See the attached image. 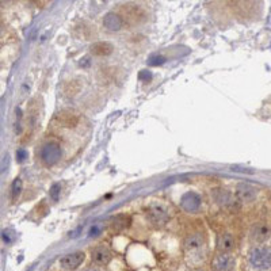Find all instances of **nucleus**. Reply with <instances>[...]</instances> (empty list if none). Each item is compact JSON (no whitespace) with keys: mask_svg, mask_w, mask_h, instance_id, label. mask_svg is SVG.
Returning a JSON list of instances; mask_svg holds the SVG:
<instances>
[{"mask_svg":"<svg viewBox=\"0 0 271 271\" xmlns=\"http://www.w3.org/2000/svg\"><path fill=\"white\" fill-rule=\"evenodd\" d=\"M249 266L258 271H266L271 269V247L259 246L251 249L248 255Z\"/></svg>","mask_w":271,"mask_h":271,"instance_id":"1","label":"nucleus"},{"mask_svg":"<svg viewBox=\"0 0 271 271\" xmlns=\"http://www.w3.org/2000/svg\"><path fill=\"white\" fill-rule=\"evenodd\" d=\"M61 155H63L61 148L56 143L45 144L41 149V160L45 166H54L61 159Z\"/></svg>","mask_w":271,"mask_h":271,"instance_id":"2","label":"nucleus"},{"mask_svg":"<svg viewBox=\"0 0 271 271\" xmlns=\"http://www.w3.org/2000/svg\"><path fill=\"white\" fill-rule=\"evenodd\" d=\"M235 258L228 252H220L214 256L212 262V270L213 271H233L235 270Z\"/></svg>","mask_w":271,"mask_h":271,"instance_id":"3","label":"nucleus"},{"mask_svg":"<svg viewBox=\"0 0 271 271\" xmlns=\"http://www.w3.org/2000/svg\"><path fill=\"white\" fill-rule=\"evenodd\" d=\"M84 259H86V254L83 251H76L72 254L64 255L63 258L60 259V266L63 267L64 270H76L84 262Z\"/></svg>","mask_w":271,"mask_h":271,"instance_id":"4","label":"nucleus"},{"mask_svg":"<svg viewBox=\"0 0 271 271\" xmlns=\"http://www.w3.org/2000/svg\"><path fill=\"white\" fill-rule=\"evenodd\" d=\"M199 206H201V197L198 196L197 193H193V191L186 193L180 199V208L183 209L185 212H189V213L197 212Z\"/></svg>","mask_w":271,"mask_h":271,"instance_id":"5","label":"nucleus"},{"mask_svg":"<svg viewBox=\"0 0 271 271\" xmlns=\"http://www.w3.org/2000/svg\"><path fill=\"white\" fill-rule=\"evenodd\" d=\"M203 246H205V239H203V236L199 232H196V233L190 235L185 242L186 252L193 255V256H194V254H199V251L203 248Z\"/></svg>","mask_w":271,"mask_h":271,"instance_id":"6","label":"nucleus"},{"mask_svg":"<svg viewBox=\"0 0 271 271\" xmlns=\"http://www.w3.org/2000/svg\"><path fill=\"white\" fill-rule=\"evenodd\" d=\"M102 25L107 31L116 33V31H120L122 29L123 19H122L121 15H118L116 12H107L102 19Z\"/></svg>","mask_w":271,"mask_h":271,"instance_id":"7","label":"nucleus"},{"mask_svg":"<svg viewBox=\"0 0 271 271\" xmlns=\"http://www.w3.org/2000/svg\"><path fill=\"white\" fill-rule=\"evenodd\" d=\"M256 197V189L249 183H239L236 186V198L242 202L254 201Z\"/></svg>","mask_w":271,"mask_h":271,"instance_id":"8","label":"nucleus"},{"mask_svg":"<svg viewBox=\"0 0 271 271\" xmlns=\"http://www.w3.org/2000/svg\"><path fill=\"white\" fill-rule=\"evenodd\" d=\"M148 217L155 225H163L168 220V213L160 205H153L148 209Z\"/></svg>","mask_w":271,"mask_h":271,"instance_id":"9","label":"nucleus"},{"mask_svg":"<svg viewBox=\"0 0 271 271\" xmlns=\"http://www.w3.org/2000/svg\"><path fill=\"white\" fill-rule=\"evenodd\" d=\"M91 258H93V262L95 265L104 266L107 265L111 259V252L107 247L100 246V247L94 248L93 252H91Z\"/></svg>","mask_w":271,"mask_h":271,"instance_id":"10","label":"nucleus"},{"mask_svg":"<svg viewBox=\"0 0 271 271\" xmlns=\"http://www.w3.org/2000/svg\"><path fill=\"white\" fill-rule=\"evenodd\" d=\"M212 197L214 198L216 203H219L220 206H222V208H228V206L233 205V197L229 191L225 190V189H214L212 191Z\"/></svg>","mask_w":271,"mask_h":271,"instance_id":"11","label":"nucleus"},{"mask_svg":"<svg viewBox=\"0 0 271 271\" xmlns=\"http://www.w3.org/2000/svg\"><path fill=\"white\" fill-rule=\"evenodd\" d=\"M236 246V240L229 232L221 233L217 239V249L220 252H229Z\"/></svg>","mask_w":271,"mask_h":271,"instance_id":"12","label":"nucleus"},{"mask_svg":"<svg viewBox=\"0 0 271 271\" xmlns=\"http://www.w3.org/2000/svg\"><path fill=\"white\" fill-rule=\"evenodd\" d=\"M270 236V229L265 224H255L251 229L249 237L255 243H265Z\"/></svg>","mask_w":271,"mask_h":271,"instance_id":"13","label":"nucleus"},{"mask_svg":"<svg viewBox=\"0 0 271 271\" xmlns=\"http://www.w3.org/2000/svg\"><path fill=\"white\" fill-rule=\"evenodd\" d=\"M113 45L110 42H95L90 47V53L94 56H99V57H103V56H109L113 53Z\"/></svg>","mask_w":271,"mask_h":271,"instance_id":"14","label":"nucleus"},{"mask_svg":"<svg viewBox=\"0 0 271 271\" xmlns=\"http://www.w3.org/2000/svg\"><path fill=\"white\" fill-rule=\"evenodd\" d=\"M21 191H22V180L17 178L12 182V199H17L21 194Z\"/></svg>","mask_w":271,"mask_h":271,"instance_id":"15","label":"nucleus"},{"mask_svg":"<svg viewBox=\"0 0 271 271\" xmlns=\"http://www.w3.org/2000/svg\"><path fill=\"white\" fill-rule=\"evenodd\" d=\"M60 190H61V187L60 185H53L52 189H50V198H52L53 201H57L58 197H60Z\"/></svg>","mask_w":271,"mask_h":271,"instance_id":"16","label":"nucleus"},{"mask_svg":"<svg viewBox=\"0 0 271 271\" xmlns=\"http://www.w3.org/2000/svg\"><path fill=\"white\" fill-rule=\"evenodd\" d=\"M17 159L18 162H25L27 159V150L26 149H18L17 150Z\"/></svg>","mask_w":271,"mask_h":271,"instance_id":"17","label":"nucleus"},{"mask_svg":"<svg viewBox=\"0 0 271 271\" xmlns=\"http://www.w3.org/2000/svg\"><path fill=\"white\" fill-rule=\"evenodd\" d=\"M84 271H99V270H97V269H87V270Z\"/></svg>","mask_w":271,"mask_h":271,"instance_id":"18","label":"nucleus"},{"mask_svg":"<svg viewBox=\"0 0 271 271\" xmlns=\"http://www.w3.org/2000/svg\"><path fill=\"white\" fill-rule=\"evenodd\" d=\"M0 33H1V27H0Z\"/></svg>","mask_w":271,"mask_h":271,"instance_id":"19","label":"nucleus"}]
</instances>
